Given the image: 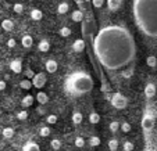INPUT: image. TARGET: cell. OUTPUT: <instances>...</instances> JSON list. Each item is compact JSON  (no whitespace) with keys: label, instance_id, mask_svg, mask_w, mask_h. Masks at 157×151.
<instances>
[{"label":"cell","instance_id":"obj_27","mask_svg":"<svg viewBox=\"0 0 157 151\" xmlns=\"http://www.w3.org/2000/svg\"><path fill=\"white\" fill-rule=\"evenodd\" d=\"M39 134H40L42 137H48L49 134H50V127L49 126H42L40 131H39Z\"/></svg>","mask_w":157,"mask_h":151},{"label":"cell","instance_id":"obj_9","mask_svg":"<svg viewBox=\"0 0 157 151\" xmlns=\"http://www.w3.org/2000/svg\"><path fill=\"white\" fill-rule=\"evenodd\" d=\"M145 96L147 98H153L156 96V86L153 83H147L145 86Z\"/></svg>","mask_w":157,"mask_h":151},{"label":"cell","instance_id":"obj_32","mask_svg":"<svg viewBox=\"0 0 157 151\" xmlns=\"http://www.w3.org/2000/svg\"><path fill=\"white\" fill-rule=\"evenodd\" d=\"M109 148H110L111 151H116L117 148H118V142H117L116 139H111V140L109 142Z\"/></svg>","mask_w":157,"mask_h":151},{"label":"cell","instance_id":"obj_37","mask_svg":"<svg viewBox=\"0 0 157 151\" xmlns=\"http://www.w3.org/2000/svg\"><path fill=\"white\" fill-rule=\"evenodd\" d=\"M27 118H28V112H27V111H20V112L17 114V119H20V121H25Z\"/></svg>","mask_w":157,"mask_h":151},{"label":"cell","instance_id":"obj_6","mask_svg":"<svg viewBox=\"0 0 157 151\" xmlns=\"http://www.w3.org/2000/svg\"><path fill=\"white\" fill-rule=\"evenodd\" d=\"M154 125V119H153V115H150L149 112H146L143 115V119H142V127L145 132H149L153 127Z\"/></svg>","mask_w":157,"mask_h":151},{"label":"cell","instance_id":"obj_13","mask_svg":"<svg viewBox=\"0 0 157 151\" xmlns=\"http://www.w3.org/2000/svg\"><path fill=\"white\" fill-rule=\"evenodd\" d=\"M22 151H40V148H39V145L35 142H28L22 147Z\"/></svg>","mask_w":157,"mask_h":151},{"label":"cell","instance_id":"obj_28","mask_svg":"<svg viewBox=\"0 0 157 151\" xmlns=\"http://www.w3.org/2000/svg\"><path fill=\"white\" fill-rule=\"evenodd\" d=\"M132 75H133V69L132 68H128V69H124V71H121V76L125 78V79H129Z\"/></svg>","mask_w":157,"mask_h":151},{"label":"cell","instance_id":"obj_25","mask_svg":"<svg viewBox=\"0 0 157 151\" xmlns=\"http://www.w3.org/2000/svg\"><path fill=\"white\" fill-rule=\"evenodd\" d=\"M82 119H83V115L81 112H74L72 114V122H74L75 125H79L81 122H82Z\"/></svg>","mask_w":157,"mask_h":151},{"label":"cell","instance_id":"obj_17","mask_svg":"<svg viewBox=\"0 0 157 151\" xmlns=\"http://www.w3.org/2000/svg\"><path fill=\"white\" fill-rule=\"evenodd\" d=\"M32 104H33V96H31V94L25 96V97L21 100V105L22 107H31Z\"/></svg>","mask_w":157,"mask_h":151},{"label":"cell","instance_id":"obj_33","mask_svg":"<svg viewBox=\"0 0 157 151\" xmlns=\"http://www.w3.org/2000/svg\"><path fill=\"white\" fill-rule=\"evenodd\" d=\"M120 129H121L124 133H129L131 132V125L128 123V122H122L121 126H120Z\"/></svg>","mask_w":157,"mask_h":151},{"label":"cell","instance_id":"obj_40","mask_svg":"<svg viewBox=\"0 0 157 151\" xmlns=\"http://www.w3.org/2000/svg\"><path fill=\"white\" fill-rule=\"evenodd\" d=\"M25 75H27V78H28V79H32V78L35 76V72H33L32 69H29V68H28L27 71H25Z\"/></svg>","mask_w":157,"mask_h":151},{"label":"cell","instance_id":"obj_11","mask_svg":"<svg viewBox=\"0 0 157 151\" xmlns=\"http://www.w3.org/2000/svg\"><path fill=\"white\" fill-rule=\"evenodd\" d=\"M72 49H74V51H77V53L83 51L85 50V42H83L82 39H77V40L74 42V45H72Z\"/></svg>","mask_w":157,"mask_h":151},{"label":"cell","instance_id":"obj_31","mask_svg":"<svg viewBox=\"0 0 157 151\" xmlns=\"http://www.w3.org/2000/svg\"><path fill=\"white\" fill-rule=\"evenodd\" d=\"M133 148H135V145H133L132 142H125L124 144H122V150L124 151H132Z\"/></svg>","mask_w":157,"mask_h":151},{"label":"cell","instance_id":"obj_35","mask_svg":"<svg viewBox=\"0 0 157 151\" xmlns=\"http://www.w3.org/2000/svg\"><path fill=\"white\" fill-rule=\"evenodd\" d=\"M13 10H14V13H17V14H21V13L24 11V6L21 3H15L14 7H13Z\"/></svg>","mask_w":157,"mask_h":151},{"label":"cell","instance_id":"obj_26","mask_svg":"<svg viewBox=\"0 0 157 151\" xmlns=\"http://www.w3.org/2000/svg\"><path fill=\"white\" fill-rule=\"evenodd\" d=\"M89 145H92V147H98V145H100V137L92 136L90 139H89Z\"/></svg>","mask_w":157,"mask_h":151},{"label":"cell","instance_id":"obj_5","mask_svg":"<svg viewBox=\"0 0 157 151\" xmlns=\"http://www.w3.org/2000/svg\"><path fill=\"white\" fill-rule=\"evenodd\" d=\"M31 80H32L33 87H36V89H42V87L46 85V82H48V78H46L44 72H39V74H35V76H33Z\"/></svg>","mask_w":157,"mask_h":151},{"label":"cell","instance_id":"obj_23","mask_svg":"<svg viewBox=\"0 0 157 151\" xmlns=\"http://www.w3.org/2000/svg\"><path fill=\"white\" fill-rule=\"evenodd\" d=\"M71 18H72V21H75V22H81V21L83 20V14H82V11H79V10L74 11V13H72V15H71Z\"/></svg>","mask_w":157,"mask_h":151},{"label":"cell","instance_id":"obj_2","mask_svg":"<svg viewBox=\"0 0 157 151\" xmlns=\"http://www.w3.org/2000/svg\"><path fill=\"white\" fill-rule=\"evenodd\" d=\"M135 24L145 36L157 39V0H133Z\"/></svg>","mask_w":157,"mask_h":151},{"label":"cell","instance_id":"obj_44","mask_svg":"<svg viewBox=\"0 0 157 151\" xmlns=\"http://www.w3.org/2000/svg\"><path fill=\"white\" fill-rule=\"evenodd\" d=\"M0 2H2V0H0Z\"/></svg>","mask_w":157,"mask_h":151},{"label":"cell","instance_id":"obj_12","mask_svg":"<svg viewBox=\"0 0 157 151\" xmlns=\"http://www.w3.org/2000/svg\"><path fill=\"white\" fill-rule=\"evenodd\" d=\"M21 43H22V46H24L25 49H29L33 46V38L29 35H25V36H22V39H21Z\"/></svg>","mask_w":157,"mask_h":151},{"label":"cell","instance_id":"obj_14","mask_svg":"<svg viewBox=\"0 0 157 151\" xmlns=\"http://www.w3.org/2000/svg\"><path fill=\"white\" fill-rule=\"evenodd\" d=\"M36 100H38V103L40 104V105H44V104H48V101H49V96L44 92H39L38 94H36Z\"/></svg>","mask_w":157,"mask_h":151},{"label":"cell","instance_id":"obj_38","mask_svg":"<svg viewBox=\"0 0 157 151\" xmlns=\"http://www.w3.org/2000/svg\"><path fill=\"white\" fill-rule=\"evenodd\" d=\"M46 121H48V123H50V125H53V123H56L57 122V115H48V118H46Z\"/></svg>","mask_w":157,"mask_h":151},{"label":"cell","instance_id":"obj_1","mask_svg":"<svg viewBox=\"0 0 157 151\" xmlns=\"http://www.w3.org/2000/svg\"><path fill=\"white\" fill-rule=\"evenodd\" d=\"M135 40L122 25H107L98 32L93 50L101 65L109 71H117L131 64L135 58Z\"/></svg>","mask_w":157,"mask_h":151},{"label":"cell","instance_id":"obj_10","mask_svg":"<svg viewBox=\"0 0 157 151\" xmlns=\"http://www.w3.org/2000/svg\"><path fill=\"white\" fill-rule=\"evenodd\" d=\"M122 0H107V6H109L110 11H117L121 7Z\"/></svg>","mask_w":157,"mask_h":151},{"label":"cell","instance_id":"obj_19","mask_svg":"<svg viewBox=\"0 0 157 151\" xmlns=\"http://www.w3.org/2000/svg\"><path fill=\"white\" fill-rule=\"evenodd\" d=\"M32 86H33V85H32V80L28 79V78L20 82V87H21V89H24V90H29Z\"/></svg>","mask_w":157,"mask_h":151},{"label":"cell","instance_id":"obj_18","mask_svg":"<svg viewBox=\"0 0 157 151\" xmlns=\"http://www.w3.org/2000/svg\"><path fill=\"white\" fill-rule=\"evenodd\" d=\"M31 18H32L33 21H40L42 18H43V13H42L40 10L35 9V10H32V11H31Z\"/></svg>","mask_w":157,"mask_h":151},{"label":"cell","instance_id":"obj_7","mask_svg":"<svg viewBox=\"0 0 157 151\" xmlns=\"http://www.w3.org/2000/svg\"><path fill=\"white\" fill-rule=\"evenodd\" d=\"M44 67H46V71H48L49 74H54V72L57 71V68H59V64H57L56 60H48L46 64H44Z\"/></svg>","mask_w":157,"mask_h":151},{"label":"cell","instance_id":"obj_29","mask_svg":"<svg viewBox=\"0 0 157 151\" xmlns=\"http://www.w3.org/2000/svg\"><path fill=\"white\" fill-rule=\"evenodd\" d=\"M60 35H61L63 38H68V36L71 35V29H70L68 27H63L61 29H60Z\"/></svg>","mask_w":157,"mask_h":151},{"label":"cell","instance_id":"obj_4","mask_svg":"<svg viewBox=\"0 0 157 151\" xmlns=\"http://www.w3.org/2000/svg\"><path fill=\"white\" fill-rule=\"evenodd\" d=\"M111 105H113L114 108H117V110H124L128 105V100L121 93H114L113 97H111Z\"/></svg>","mask_w":157,"mask_h":151},{"label":"cell","instance_id":"obj_39","mask_svg":"<svg viewBox=\"0 0 157 151\" xmlns=\"http://www.w3.org/2000/svg\"><path fill=\"white\" fill-rule=\"evenodd\" d=\"M92 3L96 9H99V7H101L104 4V0H92Z\"/></svg>","mask_w":157,"mask_h":151},{"label":"cell","instance_id":"obj_3","mask_svg":"<svg viewBox=\"0 0 157 151\" xmlns=\"http://www.w3.org/2000/svg\"><path fill=\"white\" fill-rule=\"evenodd\" d=\"M93 79L86 72H74L65 80V89L74 96H82L92 90Z\"/></svg>","mask_w":157,"mask_h":151},{"label":"cell","instance_id":"obj_36","mask_svg":"<svg viewBox=\"0 0 157 151\" xmlns=\"http://www.w3.org/2000/svg\"><path fill=\"white\" fill-rule=\"evenodd\" d=\"M74 144L77 145L78 148H81V147H83V145H85V140H83V137H77V139H75V142H74Z\"/></svg>","mask_w":157,"mask_h":151},{"label":"cell","instance_id":"obj_15","mask_svg":"<svg viewBox=\"0 0 157 151\" xmlns=\"http://www.w3.org/2000/svg\"><path fill=\"white\" fill-rule=\"evenodd\" d=\"M2 28L4 31H7V32H10V31L14 29V22L11 20H3L2 21Z\"/></svg>","mask_w":157,"mask_h":151},{"label":"cell","instance_id":"obj_42","mask_svg":"<svg viewBox=\"0 0 157 151\" xmlns=\"http://www.w3.org/2000/svg\"><path fill=\"white\" fill-rule=\"evenodd\" d=\"M6 86H7L6 80H3V79H0V90H4V89H6Z\"/></svg>","mask_w":157,"mask_h":151},{"label":"cell","instance_id":"obj_8","mask_svg":"<svg viewBox=\"0 0 157 151\" xmlns=\"http://www.w3.org/2000/svg\"><path fill=\"white\" fill-rule=\"evenodd\" d=\"M10 69H11L14 74H20V72L22 71V62H21V60H13V61L10 62Z\"/></svg>","mask_w":157,"mask_h":151},{"label":"cell","instance_id":"obj_24","mask_svg":"<svg viewBox=\"0 0 157 151\" xmlns=\"http://www.w3.org/2000/svg\"><path fill=\"white\" fill-rule=\"evenodd\" d=\"M146 64H147V67H150V68H154V67L157 65V58L154 56H149L147 58H146Z\"/></svg>","mask_w":157,"mask_h":151},{"label":"cell","instance_id":"obj_16","mask_svg":"<svg viewBox=\"0 0 157 151\" xmlns=\"http://www.w3.org/2000/svg\"><path fill=\"white\" fill-rule=\"evenodd\" d=\"M38 49L42 53H46V51H49V49H50V43H49L48 40H40L38 45Z\"/></svg>","mask_w":157,"mask_h":151},{"label":"cell","instance_id":"obj_30","mask_svg":"<svg viewBox=\"0 0 157 151\" xmlns=\"http://www.w3.org/2000/svg\"><path fill=\"white\" fill-rule=\"evenodd\" d=\"M50 145L53 150H60V147H61V142H60L59 139H53L50 142Z\"/></svg>","mask_w":157,"mask_h":151},{"label":"cell","instance_id":"obj_41","mask_svg":"<svg viewBox=\"0 0 157 151\" xmlns=\"http://www.w3.org/2000/svg\"><path fill=\"white\" fill-rule=\"evenodd\" d=\"M7 46H9L10 49L15 47V40H14V39H9V40H7Z\"/></svg>","mask_w":157,"mask_h":151},{"label":"cell","instance_id":"obj_20","mask_svg":"<svg viewBox=\"0 0 157 151\" xmlns=\"http://www.w3.org/2000/svg\"><path fill=\"white\" fill-rule=\"evenodd\" d=\"M2 134H3L4 139H11L14 136V129L13 127H4L3 131H2Z\"/></svg>","mask_w":157,"mask_h":151},{"label":"cell","instance_id":"obj_22","mask_svg":"<svg viewBox=\"0 0 157 151\" xmlns=\"http://www.w3.org/2000/svg\"><path fill=\"white\" fill-rule=\"evenodd\" d=\"M70 10V6L67 3H60L59 7H57V13L59 14H67Z\"/></svg>","mask_w":157,"mask_h":151},{"label":"cell","instance_id":"obj_21","mask_svg":"<svg viewBox=\"0 0 157 151\" xmlns=\"http://www.w3.org/2000/svg\"><path fill=\"white\" fill-rule=\"evenodd\" d=\"M89 122L93 125L99 123V122H100V115H99L98 112H90L89 114Z\"/></svg>","mask_w":157,"mask_h":151},{"label":"cell","instance_id":"obj_43","mask_svg":"<svg viewBox=\"0 0 157 151\" xmlns=\"http://www.w3.org/2000/svg\"><path fill=\"white\" fill-rule=\"evenodd\" d=\"M0 115H2V110H0Z\"/></svg>","mask_w":157,"mask_h":151},{"label":"cell","instance_id":"obj_34","mask_svg":"<svg viewBox=\"0 0 157 151\" xmlns=\"http://www.w3.org/2000/svg\"><path fill=\"white\" fill-rule=\"evenodd\" d=\"M120 126H121V123H118L117 121H113L111 123H110V131L114 133V132H117L120 129Z\"/></svg>","mask_w":157,"mask_h":151}]
</instances>
